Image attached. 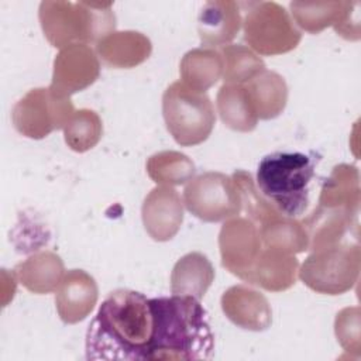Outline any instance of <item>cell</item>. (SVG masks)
I'll return each mask as SVG.
<instances>
[{"label":"cell","instance_id":"5b68a950","mask_svg":"<svg viewBox=\"0 0 361 361\" xmlns=\"http://www.w3.org/2000/svg\"><path fill=\"white\" fill-rule=\"evenodd\" d=\"M162 116L166 130L182 147H193L209 138L216 123L212 100L180 80L171 83L162 94Z\"/></svg>","mask_w":361,"mask_h":361},{"label":"cell","instance_id":"8fae6325","mask_svg":"<svg viewBox=\"0 0 361 361\" xmlns=\"http://www.w3.org/2000/svg\"><path fill=\"white\" fill-rule=\"evenodd\" d=\"M49 89L62 97L85 90L100 75L97 54L86 44H73L62 48L54 59Z\"/></svg>","mask_w":361,"mask_h":361},{"label":"cell","instance_id":"9c48e42d","mask_svg":"<svg viewBox=\"0 0 361 361\" xmlns=\"http://www.w3.org/2000/svg\"><path fill=\"white\" fill-rule=\"evenodd\" d=\"M182 200L189 213L207 223L227 220L243 210L231 176L213 171L192 178L183 189Z\"/></svg>","mask_w":361,"mask_h":361},{"label":"cell","instance_id":"277c9868","mask_svg":"<svg viewBox=\"0 0 361 361\" xmlns=\"http://www.w3.org/2000/svg\"><path fill=\"white\" fill-rule=\"evenodd\" d=\"M314 176V159L303 152L278 151L258 164L259 192L286 217L300 216L309 203V185Z\"/></svg>","mask_w":361,"mask_h":361},{"label":"cell","instance_id":"44dd1931","mask_svg":"<svg viewBox=\"0 0 361 361\" xmlns=\"http://www.w3.org/2000/svg\"><path fill=\"white\" fill-rule=\"evenodd\" d=\"M214 281V268L202 252H189L180 257L171 272L172 295L192 296L203 299L212 282Z\"/></svg>","mask_w":361,"mask_h":361},{"label":"cell","instance_id":"d4e9b609","mask_svg":"<svg viewBox=\"0 0 361 361\" xmlns=\"http://www.w3.org/2000/svg\"><path fill=\"white\" fill-rule=\"evenodd\" d=\"M258 228L264 248H274L293 255L309 250L306 228L295 217L281 214Z\"/></svg>","mask_w":361,"mask_h":361},{"label":"cell","instance_id":"7c38bea8","mask_svg":"<svg viewBox=\"0 0 361 361\" xmlns=\"http://www.w3.org/2000/svg\"><path fill=\"white\" fill-rule=\"evenodd\" d=\"M142 224L155 241L172 240L183 221V200L172 186L159 185L144 199L141 207Z\"/></svg>","mask_w":361,"mask_h":361},{"label":"cell","instance_id":"4dcf8cb0","mask_svg":"<svg viewBox=\"0 0 361 361\" xmlns=\"http://www.w3.org/2000/svg\"><path fill=\"white\" fill-rule=\"evenodd\" d=\"M360 307L351 306L341 309L334 320V333L340 345L354 354L360 355L361 343H360Z\"/></svg>","mask_w":361,"mask_h":361},{"label":"cell","instance_id":"ffe728a7","mask_svg":"<svg viewBox=\"0 0 361 361\" xmlns=\"http://www.w3.org/2000/svg\"><path fill=\"white\" fill-rule=\"evenodd\" d=\"M361 202L360 173L357 166L338 164L323 182L319 204L326 209H340L358 214Z\"/></svg>","mask_w":361,"mask_h":361},{"label":"cell","instance_id":"52a82bcc","mask_svg":"<svg viewBox=\"0 0 361 361\" xmlns=\"http://www.w3.org/2000/svg\"><path fill=\"white\" fill-rule=\"evenodd\" d=\"M243 30L250 49L264 56L290 52L302 39L289 13L275 1L254 3L243 20Z\"/></svg>","mask_w":361,"mask_h":361},{"label":"cell","instance_id":"5bb4252c","mask_svg":"<svg viewBox=\"0 0 361 361\" xmlns=\"http://www.w3.org/2000/svg\"><path fill=\"white\" fill-rule=\"evenodd\" d=\"M220 305L226 317L240 329L264 331L272 323V310L267 298L250 286H230L221 295Z\"/></svg>","mask_w":361,"mask_h":361},{"label":"cell","instance_id":"2e32d148","mask_svg":"<svg viewBox=\"0 0 361 361\" xmlns=\"http://www.w3.org/2000/svg\"><path fill=\"white\" fill-rule=\"evenodd\" d=\"M96 52L106 65L117 69H130L149 58L152 44L140 31H113L96 44Z\"/></svg>","mask_w":361,"mask_h":361},{"label":"cell","instance_id":"83f0119b","mask_svg":"<svg viewBox=\"0 0 361 361\" xmlns=\"http://www.w3.org/2000/svg\"><path fill=\"white\" fill-rule=\"evenodd\" d=\"M223 80L227 85H245L265 69L264 61L248 47L228 44L220 49Z\"/></svg>","mask_w":361,"mask_h":361},{"label":"cell","instance_id":"f1b7e54d","mask_svg":"<svg viewBox=\"0 0 361 361\" xmlns=\"http://www.w3.org/2000/svg\"><path fill=\"white\" fill-rule=\"evenodd\" d=\"M103 135V123L99 114L90 109L76 110L63 127L66 145L75 152H86L97 145Z\"/></svg>","mask_w":361,"mask_h":361},{"label":"cell","instance_id":"e0dca14e","mask_svg":"<svg viewBox=\"0 0 361 361\" xmlns=\"http://www.w3.org/2000/svg\"><path fill=\"white\" fill-rule=\"evenodd\" d=\"M298 271L299 262L293 254L262 247L251 269L248 283L269 292H282L295 285Z\"/></svg>","mask_w":361,"mask_h":361},{"label":"cell","instance_id":"ba28073f","mask_svg":"<svg viewBox=\"0 0 361 361\" xmlns=\"http://www.w3.org/2000/svg\"><path fill=\"white\" fill-rule=\"evenodd\" d=\"M75 113L71 97H62L49 87L28 90L13 107L11 121L24 137L41 140L66 126Z\"/></svg>","mask_w":361,"mask_h":361},{"label":"cell","instance_id":"ac0fdd59","mask_svg":"<svg viewBox=\"0 0 361 361\" xmlns=\"http://www.w3.org/2000/svg\"><path fill=\"white\" fill-rule=\"evenodd\" d=\"M14 274L27 290L45 295L58 289L65 276V268L58 254L54 251H39L17 264Z\"/></svg>","mask_w":361,"mask_h":361},{"label":"cell","instance_id":"6da1fadb","mask_svg":"<svg viewBox=\"0 0 361 361\" xmlns=\"http://www.w3.org/2000/svg\"><path fill=\"white\" fill-rule=\"evenodd\" d=\"M154 333L151 300L131 289L111 292L86 331V360H147Z\"/></svg>","mask_w":361,"mask_h":361},{"label":"cell","instance_id":"4316f807","mask_svg":"<svg viewBox=\"0 0 361 361\" xmlns=\"http://www.w3.org/2000/svg\"><path fill=\"white\" fill-rule=\"evenodd\" d=\"M347 1H290L293 21L310 34L333 27L341 17Z\"/></svg>","mask_w":361,"mask_h":361},{"label":"cell","instance_id":"cb8c5ba5","mask_svg":"<svg viewBox=\"0 0 361 361\" xmlns=\"http://www.w3.org/2000/svg\"><path fill=\"white\" fill-rule=\"evenodd\" d=\"M216 106L226 127L240 133H250L257 127L258 116L244 85L224 83L217 92Z\"/></svg>","mask_w":361,"mask_h":361},{"label":"cell","instance_id":"9a60e30c","mask_svg":"<svg viewBox=\"0 0 361 361\" xmlns=\"http://www.w3.org/2000/svg\"><path fill=\"white\" fill-rule=\"evenodd\" d=\"M243 25L240 6L231 0H212L203 4L197 17V32L209 48L226 47Z\"/></svg>","mask_w":361,"mask_h":361},{"label":"cell","instance_id":"4fadbf2b","mask_svg":"<svg viewBox=\"0 0 361 361\" xmlns=\"http://www.w3.org/2000/svg\"><path fill=\"white\" fill-rule=\"evenodd\" d=\"M99 289L94 278L83 269H69L55 293L59 319L66 324L85 320L94 309Z\"/></svg>","mask_w":361,"mask_h":361},{"label":"cell","instance_id":"7a4b0ae2","mask_svg":"<svg viewBox=\"0 0 361 361\" xmlns=\"http://www.w3.org/2000/svg\"><path fill=\"white\" fill-rule=\"evenodd\" d=\"M154 333L147 360H210L214 336L200 300L172 295L151 298Z\"/></svg>","mask_w":361,"mask_h":361},{"label":"cell","instance_id":"30bf717a","mask_svg":"<svg viewBox=\"0 0 361 361\" xmlns=\"http://www.w3.org/2000/svg\"><path fill=\"white\" fill-rule=\"evenodd\" d=\"M221 265L248 282L251 269L262 250L258 226L245 217L227 219L219 233Z\"/></svg>","mask_w":361,"mask_h":361},{"label":"cell","instance_id":"7402d4cb","mask_svg":"<svg viewBox=\"0 0 361 361\" xmlns=\"http://www.w3.org/2000/svg\"><path fill=\"white\" fill-rule=\"evenodd\" d=\"M244 86L258 118L271 120L285 110L288 85L279 73L264 69Z\"/></svg>","mask_w":361,"mask_h":361},{"label":"cell","instance_id":"d6986e66","mask_svg":"<svg viewBox=\"0 0 361 361\" xmlns=\"http://www.w3.org/2000/svg\"><path fill=\"white\" fill-rule=\"evenodd\" d=\"M302 224L309 237V250L317 251L341 243L351 227H357V214L317 206Z\"/></svg>","mask_w":361,"mask_h":361},{"label":"cell","instance_id":"f546056e","mask_svg":"<svg viewBox=\"0 0 361 361\" xmlns=\"http://www.w3.org/2000/svg\"><path fill=\"white\" fill-rule=\"evenodd\" d=\"M231 179L235 183V188L240 195L241 200V209L245 210L248 214V219L254 221L255 224L258 223L262 226L264 223L281 216L282 213L257 189L254 179L250 172L237 169L233 175Z\"/></svg>","mask_w":361,"mask_h":361},{"label":"cell","instance_id":"3957f363","mask_svg":"<svg viewBox=\"0 0 361 361\" xmlns=\"http://www.w3.org/2000/svg\"><path fill=\"white\" fill-rule=\"evenodd\" d=\"M38 20L44 37L54 48L99 42L116 31L113 3L45 0L39 3Z\"/></svg>","mask_w":361,"mask_h":361},{"label":"cell","instance_id":"484cf974","mask_svg":"<svg viewBox=\"0 0 361 361\" xmlns=\"http://www.w3.org/2000/svg\"><path fill=\"white\" fill-rule=\"evenodd\" d=\"M148 176L164 186H176L195 178L196 166L193 161L179 151H159L147 159Z\"/></svg>","mask_w":361,"mask_h":361},{"label":"cell","instance_id":"603a6c76","mask_svg":"<svg viewBox=\"0 0 361 361\" xmlns=\"http://www.w3.org/2000/svg\"><path fill=\"white\" fill-rule=\"evenodd\" d=\"M180 82L188 87L204 93L223 75V58L214 48H195L188 51L179 63Z\"/></svg>","mask_w":361,"mask_h":361},{"label":"cell","instance_id":"1f68e13d","mask_svg":"<svg viewBox=\"0 0 361 361\" xmlns=\"http://www.w3.org/2000/svg\"><path fill=\"white\" fill-rule=\"evenodd\" d=\"M358 1H347V6L340 20L333 25L334 31L345 39L360 38V18H358Z\"/></svg>","mask_w":361,"mask_h":361},{"label":"cell","instance_id":"8992f818","mask_svg":"<svg viewBox=\"0 0 361 361\" xmlns=\"http://www.w3.org/2000/svg\"><path fill=\"white\" fill-rule=\"evenodd\" d=\"M361 250L358 243H338L312 251L300 265L298 275L312 290L323 295L348 292L358 281Z\"/></svg>","mask_w":361,"mask_h":361}]
</instances>
